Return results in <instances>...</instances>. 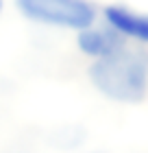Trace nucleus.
Wrapping results in <instances>:
<instances>
[{
    "mask_svg": "<svg viewBox=\"0 0 148 153\" xmlns=\"http://www.w3.org/2000/svg\"><path fill=\"white\" fill-rule=\"evenodd\" d=\"M89 81L102 96L118 103H139L148 92V53L142 48H120L96 59Z\"/></svg>",
    "mask_w": 148,
    "mask_h": 153,
    "instance_id": "obj_1",
    "label": "nucleus"
},
{
    "mask_svg": "<svg viewBox=\"0 0 148 153\" xmlns=\"http://www.w3.org/2000/svg\"><path fill=\"white\" fill-rule=\"evenodd\" d=\"M18 9L33 22L83 31L94 24L96 11L87 0H15Z\"/></svg>",
    "mask_w": 148,
    "mask_h": 153,
    "instance_id": "obj_2",
    "label": "nucleus"
},
{
    "mask_svg": "<svg viewBox=\"0 0 148 153\" xmlns=\"http://www.w3.org/2000/svg\"><path fill=\"white\" fill-rule=\"evenodd\" d=\"M122 33H118L113 26L109 29H94V26H87V29L79 31V48L89 57H109V55L118 53L120 48H124L122 42Z\"/></svg>",
    "mask_w": 148,
    "mask_h": 153,
    "instance_id": "obj_3",
    "label": "nucleus"
},
{
    "mask_svg": "<svg viewBox=\"0 0 148 153\" xmlns=\"http://www.w3.org/2000/svg\"><path fill=\"white\" fill-rule=\"evenodd\" d=\"M105 18H107L109 26H113L118 33L139 42H148V16L144 13H135L126 7L113 4L105 9Z\"/></svg>",
    "mask_w": 148,
    "mask_h": 153,
    "instance_id": "obj_4",
    "label": "nucleus"
},
{
    "mask_svg": "<svg viewBox=\"0 0 148 153\" xmlns=\"http://www.w3.org/2000/svg\"><path fill=\"white\" fill-rule=\"evenodd\" d=\"M0 11H2V0H0Z\"/></svg>",
    "mask_w": 148,
    "mask_h": 153,
    "instance_id": "obj_5",
    "label": "nucleus"
},
{
    "mask_svg": "<svg viewBox=\"0 0 148 153\" xmlns=\"http://www.w3.org/2000/svg\"><path fill=\"white\" fill-rule=\"evenodd\" d=\"M96 153H100V151H96Z\"/></svg>",
    "mask_w": 148,
    "mask_h": 153,
    "instance_id": "obj_6",
    "label": "nucleus"
}]
</instances>
